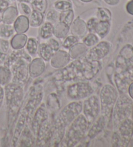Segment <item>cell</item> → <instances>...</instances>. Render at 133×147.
Segmentation results:
<instances>
[{"instance_id":"cell-22","label":"cell","mask_w":133,"mask_h":147,"mask_svg":"<svg viewBox=\"0 0 133 147\" xmlns=\"http://www.w3.org/2000/svg\"><path fill=\"white\" fill-rule=\"evenodd\" d=\"M22 58H27V59L30 60H32V57L28 54L25 49L14 50L13 52L11 53V54L9 55V57L7 58L5 62L4 65L10 68L15 62Z\"/></svg>"},{"instance_id":"cell-18","label":"cell","mask_w":133,"mask_h":147,"mask_svg":"<svg viewBox=\"0 0 133 147\" xmlns=\"http://www.w3.org/2000/svg\"><path fill=\"white\" fill-rule=\"evenodd\" d=\"M107 117L103 115H99L98 117L96 118V119L94 121L93 123L90 125L91 127L89 128L88 131V135L87 137L89 139H92L93 138H95L98 134L103 131V129L105 128L107 124Z\"/></svg>"},{"instance_id":"cell-46","label":"cell","mask_w":133,"mask_h":147,"mask_svg":"<svg viewBox=\"0 0 133 147\" xmlns=\"http://www.w3.org/2000/svg\"><path fill=\"white\" fill-rule=\"evenodd\" d=\"M126 11L128 13L133 16V0H130L126 5Z\"/></svg>"},{"instance_id":"cell-15","label":"cell","mask_w":133,"mask_h":147,"mask_svg":"<svg viewBox=\"0 0 133 147\" xmlns=\"http://www.w3.org/2000/svg\"><path fill=\"white\" fill-rule=\"evenodd\" d=\"M71 58L68 52L64 49H58L54 53L50 60V65L55 69H62L70 64Z\"/></svg>"},{"instance_id":"cell-33","label":"cell","mask_w":133,"mask_h":147,"mask_svg":"<svg viewBox=\"0 0 133 147\" xmlns=\"http://www.w3.org/2000/svg\"><path fill=\"white\" fill-rule=\"evenodd\" d=\"M38 42L35 38L30 37L27 39L26 45L25 46V50L31 57H35L38 55Z\"/></svg>"},{"instance_id":"cell-34","label":"cell","mask_w":133,"mask_h":147,"mask_svg":"<svg viewBox=\"0 0 133 147\" xmlns=\"http://www.w3.org/2000/svg\"><path fill=\"white\" fill-rule=\"evenodd\" d=\"M53 9L58 12L73 9V3L71 0H57L53 3Z\"/></svg>"},{"instance_id":"cell-4","label":"cell","mask_w":133,"mask_h":147,"mask_svg":"<svg viewBox=\"0 0 133 147\" xmlns=\"http://www.w3.org/2000/svg\"><path fill=\"white\" fill-rule=\"evenodd\" d=\"M7 105L12 118L18 116L24 100V86L13 82L5 86Z\"/></svg>"},{"instance_id":"cell-31","label":"cell","mask_w":133,"mask_h":147,"mask_svg":"<svg viewBox=\"0 0 133 147\" xmlns=\"http://www.w3.org/2000/svg\"><path fill=\"white\" fill-rule=\"evenodd\" d=\"M12 74L11 69L5 65L0 66V86H5L12 81Z\"/></svg>"},{"instance_id":"cell-40","label":"cell","mask_w":133,"mask_h":147,"mask_svg":"<svg viewBox=\"0 0 133 147\" xmlns=\"http://www.w3.org/2000/svg\"><path fill=\"white\" fill-rule=\"evenodd\" d=\"M58 18H59V12L54 9L50 10L45 15V20L51 22L53 25L58 22Z\"/></svg>"},{"instance_id":"cell-36","label":"cell","mask_w":133,"mask_h":147,"mask_svg":"<svg viewBox=\"0 0 133 147\" xmlns=\"http://www.w3.org/2000/svg\"><path fill=\"white\" fill-rule=\"evenodd\" d=\"M99 38L98 35L93 32H88L85 36H84L82 40L83 43L86 45L87 47L90 48L98 44L99 42Z\"/></svg>"},{"instance_id":"cell-45","label":"cell","mask_w":133,"mask_h":147,"mask_svg":"<svg viewBox=\"0 0 133 147\" xmlns=\"http://www.w3.org/2000/svg\"><path fill=\"white\" fill-rule=\"evenodd\" d=\"M11 5L8 0H0V13L2 14L4 11H5Z\"/></svg>"},{"instance_id":"cell-26","label":"cell","mask_w":133,"mask_h":147,"mask_svg":"<svg viewBox=\"0 0 133 147\" xmlns=\"http://www.w3.org/2000/svg\"><path fill=\"white\" fill-rule=\"evenodd\" d=\"M54 53V51L46 42H42L39 44L38 55L44 62H50Z\"/></svg>"},{"instance_id":"cell-23","label":"cell","mask_w":133,"mask_h":147,"mask_svg":"<svg viewBox=\"0 0 133 147\" xmlns=\"http://www.w3.org/2000/svg\"><path fill=\"white\" fill-rule=\"evenodd\" d=\"M13 27L16 33H25L30 27L29 18L23 14L20 15L15 20Z\"/></svg>"},{"instance_id":"cell-21","label":"cell","mask_w":133,"mask_h":147,"mask_svg":"<svg viewBox=\"0 0 133 147\" xmlns=\"http://www.w3.org/2000/svg\"><path fill=\"white\" fill-rule=\"evenodd\" d=\"M19 16L18 9L14 5H11L7 8L1 14V22L8 25H13Z\"/></svg>"},{"instance_id":"cell-25","label":"cell","mask_w":133,"mask_h":147,"mask_svg":"<svg viewBox=\"0 0 133 147\" xmlns=\"http://www.w3.org/2000/svg\"><path fill=\"white\" fill-rule=\"evenodd\" d=\"M70 32V26L61 22H57L53 25V36L57 39L64 40Z\"/></svg>"},{"instance_id":"cell-48","label":"cell","mask_w":133,"mask_h":147,"mask_svg":"<svg viewBox=\"0 0 133 147\" xmlns=\"http://www.w3.org/2000/svg\"><path fill=\"white\" fill-rule=\"evenodd\" d=\"M4 98V91L3 89L1 88V86H0V106L2 105Z\"/></svg>"},{"instance_id":"cell-49","label":"cell","mask_w":133,"mask_h":147,"mask_svg":"<svg viewBox=\"0 0 133 147\" xmlns=\"http://www.w3.org/2000/svg\"><path fill=\"white\" fill-rule=\"evenodd\" d=\"M129 93L130 97L133 98V83H132L129 87Z\"/></svg>"},{"instance_id":"cell-52","label":"cell","mask_w":133,"mask_h":147,"mask_svg":"<svg viewBox=\"0 0 133 147\" xmlns=\"http://www.w3.org/2000/svg\"><path fill=\"white\" fill-rule=\"evenodd\" d=\"M79 1H81V2H83V3H90V2L94 1V0H79Z\"/></svg>"},{"instance_id":"cell-30","label":"cell","mask_w":133,"mask_h":147,"mask_svg":"<svg viewBox=\"0 0 133 147\" xmlns=\"http://www.w3.org/2000/svg\"><path fill=\"white\" fill-rule=\"evenodd\" d=\"M46 107L53 113L60 109L61 104L59 98L55 93H52L48 95L46 100Z\"/></svg>"},{"instance_id":"cell-43","label":"cell","mask_w":133,"mask_h":147,"mask_svg":"<svg viewBox=\"0 0 133 147\" xmlns=\"http://www.w3.org/2000/svg\"><path fill=\"white\" fill-rule=\"evenodd\" d=\"M20 10L23 13V15L29 16L31 12H32L33 9L31 6L29 5V3H20L19 5Z\"/></svg>"},{"instance_id":"cell-20","label":"cell","mask_w":133,"mask_h":147,"mask_svg":"<svg viewBox=\"0 0 133 147\" xmlns=\"http://www.w3.org/2000/svg\"><path fill=\"white\" fill-rule=\"evenodd\" d=\"M88 47H87L83 42H79L68 49V54L71 60L80 59L85 57Z\"/></svg>"},{"instance_id":"cell-53","label":"cell","mask_w":133,"mask_h":147,"mask_svg":"<svg viewBox=\"0 0 133 147\" xmlns=\"http://www.w3.org/2000/svg\"><path fill=\"white\" fill-rule=\"evenodd\" d=\"M1 20H2V18H1V14L0 13V23L1 22Z\"/></svg>"},{"instance_id":"cell-5","label":"cell","mask_w":133,"mask_h":147,"mask_svg":"<svg viewBox=\"0 0 133 147\" xmlns=\"http://www.w3.org/2000/svg\"><path fill=\"white\" fill-rule=\"evenodd\" d=\"M94 92L92 85L85 81L74 82L66 89V97L70 101H79L90 97Z\"/></svg>"},{"instance_id":"cell-32","label":"cell","mask_w":133,"mask_h":147,"mask_svg":"<svg viewBox=\"0 0 133 147\" xmlns=\"http://www.w3.org/2000/svg\"><path fill=\"white\" fill-rule=\"evenodd\" d=\"M13 25H8L0 23V38L9 40L15 34Z\"/></svg>"},{"instance_id":"cell-14","label":"cell","mask_w":133,"mask_h":147,"mask_svg":"<svg viewBox=\"0 0 133 147\" xmlns=\"http://www.w3.org/2000/svg\"><path fill=\"white\" fill-rule=\"evenodd\" d=\"M117 132L115 133L114 137L118 138V141L121 142V146H126L129 143L132 136V123L129 118L123 121L117 126Z\"/></svg>"},{"instance_id":"cell-28","label":"cell","mask_w":133,"mask_h":147,"mask_svg":"<svg viewBox=\"0 0 133 147\" xmlns=\"http://www.w3.org/2000/svg\"><path fill=\"white\" fill-rule=\"evenodd\" d=\"M39 36L41 39L46 40L53 36V24L51 22L45 21L40 25L39 29Z\"/></svg>"},{"instance_id":"cell-37","label":"cell","mask_w":133,"mask_h":147,"mask_svg":"<svg viewBox=\"0 0 133 147\" xmlns=\"http://www.w3.org/2000/svg\"><path fill=\"white\" fill-rule=\"evenodd\" d=\"M74 20V12L73 9L59 12L58 21L64 23L70 26Z\"/></svg>"},{"instance_id":"cell-17","label":"cell","mask_w":133,"mask_h":147,"mask_svg":"<svg viewBox=\"0 0 133 147\" xmlns=\"http://www.w3.org/2000/svg\"><path fill=\"white\" fill-rule=\"evenodd\" d=\"M45 70V63L40 57L33 58L29 64V75L32 78H37L40 77L44 73Z\"/></svg>"},{"instance_id":"cell-29","label":"cell","mask_w":133,"mask_h":147,"mask_svg":"<svg viewBox=\"0 0 133 147\" xmlns=\"http://www.w3.org/2000/svg\"><path fill=\"white\" fill-rule=\"evenodd\" d=\"M28 18H29L30 27L37 28L40 27V25L43 24L44 16L42 12L33 10Z\"/></svg>"},{"instance_id":"cell-9","label":"cell","mask_w":133,"mask_h":147,"mask_svg":"<svg viewBox=\"0 0 133 147\" xmlns=\"http://www.w3.org/2000/svg\"><path fill=\"white\" fill-rule=\"evenodd\" d=\"M31 61L27 58H20L10 67L12 74V82L24 86L29 77L28 67Z\"/></svg>"},{"instance_id":"cell-1","label":"cell","mask_w":133,"mask_h":147,"mask_svg":"<svg viewBox=\"0 0 133 147\" xmlns=\"http://www.w3.org/2000/svg\"><path fill=\"white\" fill-rule=\"evenodd\" d=\"M83 102L81 100L71 101L65 106L53 121V135L52 140L59 144L64 137L66 129L70 124L82 113Z\"/></svg>"},{"instance_id":"cell-50","label":"cell","mask_w":133,"mask_h":147,"mask_svg":"<svg viewBox=\"0 0 133 147\" xmlns=\"http://www.w3.org/2000/svg\"><path fill=\"white\" fill-rule=\"evenodd\" d=\"M16 1L19 3H27L31 4L33 0H16Z\"/></svg>"},{"instance_id":"cell-44","label":"cell","mask_w":133,"mask_h":147,"mask_svg":"<svg viewBox=\"0 0 133 147\" xmlns=\"http://www.w3.org/2000/svg\"><path fill=\"white\" fill-rule=\"evenodd\" d=\"M46 42L49 44L51 47L52 48L54 52H56L60 48V42L58 41V40L55 38H50L46 40Z\"/></svg>"},{"instance_id":"cell-41","label":"cell","mask_w":133,"mask_h":147,"mask_svg":"<svg viewBox=\"0 0 133 147\" xmlns=\"http://www.w3.org/2000/svg\"><path fill=\"white\" fill-rule=\"evenodd\" d=\"M99 22L98 19L96 17V14L94 16H92L88 18V20L86 21L87 28H88V32H93L94 33L95 31V29L96 27V25Z\"/></svg>"},{"instance_id":"cell-10","label":"cell","mask_w":133,"mask_h":147,"mask_svg":"<svg viewBox=\"0 0 133 147\" xmlns=\"http://www.w3.org/2000/svg\"><path fill=\"white\" fill-rule=\"evenodd\" d=\"M82 113L91 125L101 113L100 100L98 96L92 94L84 99Z\"/></svg>"},{"instance_id":"cell-2","label":"cell","mask_w":133,"mask_h":147,"mask_svg":"<svg viewBox=\"0 0 133 147\" xmlns=\"http://www.w3.org/2000/svg\"><path fill=\"white\" fill-rule=\"evenodd\" d=\"M62 69L60 75L67 81L77 79L82 81L90 80L101 71V64L100 61H89L83 57L73 60Z\"/></svg>"},{"instance_id":"cell-24","label":"cell","mask_w":133,"mask_h":147,"mask_svg":"<svg viewBox=\"0 0 133 147\" xmlns=\"http://www.w3.org/2000/svg\"><path fill=\"white\" fill-rule=\"evenodd\" d=\"M28 37L25 33H16L10 40V45L13 50L24 49Z\"/></svg>"},{"instance_id":"cell-47","label":"cell","mask_w":133,"mask_h":147,"mask_svg":"<svg viewBox=\"0 0 133 147\" xmlns=\"http://www.w3.org/2000/svg\"><path fill=\"white\" fill-rule=\"evenodd\" d=\"M103 1L110 6H116L119 3L120 0H103Z\"/></svg>"},{"instance_id":"cell-19","label":"cell","mask_w":133,"mask_h":147,"mask_svg":"<svg viewBox=\"0 0 133 147\" xmlns=\"http://www.w3.org/2000/svg\"><path fill=\"white\" fill-rule=\"evenodd\" d=\"M26 123L27 117L24 111L22 110L19 115L14 131V136L13 138H12V144H13V146H16L18 144L20 138L24 130L25 126H26Z\"/></svg>"},{"instance_id":"cell-6","label":"cell","mask_w":133,"mask_h":147,"mask_svg":"<svg viewBox=\"0 0 133 147\" xmlns=\"http://www.w3.org/2000/svg\"><path fill=\"white\" fill-rule=\"evenodd\" d=\"M117 99V92L113 86L105 84L102 88L99 95L101 105V114L108 118L113 110Z\"/></svg>"},{"instance_id":"cell-12","label":"cell","mask_w":133,"mask_h":147,"mask_svg":"<svg viewBox=\"0 0 133 147\" xmlns=\"http://www.w3.org/2000/svg\"><path fill=\"white\" fill-rule=\"evenodd\" d=\"M48 119H49V113H48L45 104H40V106L35 110L34 115L32 117L31 123V128L33 133L34 134L35 137L37 136L40 126Z\"/></svg>"},{"instance_id":"cell-11","label":"cell","mask_w":133,"mask_h":147,"mask_svg":"<svg viewBox=\"0 0 133 147\" xmlns=\"http://www.w3.org/2000/svg\"><path fill=\"white\" fill-rule=\"evenodd\" d=\"M111 44L109 42L101 41L88 49L84 58L89 61H100L109 54Z\"/></svg>"},{"instance_id":"cell-3","label":"cell","mask_w":133,"mask_h":147,"mask_svg":"<svg viewBox=\"0 0 133 147\" xmlns=\"http://www.w3.org/2000/svg\"><path fill=\"white\" fill-rule=\"evenodd\" d=\"M90 124L83 114L81 113L66 129L64 137L61 141L60 146H75L84 138L88 132Z\"/></svg>"},{"instance_id":"cell-38","label":"cell","mask_w":133,"mask_h":147,"mask_svg":"<svg viewBox=\"0 0 133 147\" xmlns=\"http://www.w3.org/2000/svg\"><path fill=\"white\" fill-rule=\"evenodd\" d=\"M31 6L33 10L44 14L47 9V0H33Z\"/></svg>"},{"instance_id":"cell-42","label":"cell","mask_w":133,"mask_h":147,"mask_svg":"<svg viewBox=\"0 0 133 147\" xmlns=\"http://www.w3.org/2000/svg\"><path fill=\"white\" fill-rule=\"evenodd\" d=\"M10 47H11V45H10L9 40L0 38V53L7 55L9 51Z\"/></svg>"},{"instance_id":"cell-13","label":"cell","mask_w":133,"mask_h":147,"mask_svg":"<svg viewBox=\"0 0 133 147\" xmlns=\"http://www.w3.org/2000/svg\"><path fill=\"white\" fill-rule=\"evenodd\" d=\"M53 122L48 119L43 122L40 126L36 136L35 143L38 146H42V144H45L50 142L51 138L53 135Z\"/></svg>"},{"instance_id":"cell-7","label":"cell","mask_w":133,"mask_h":147,"mask_svg":"<svg viewBox=\"0 0 133 147\" xmlns=\"http://www.w3.org/2000/svg\"><path fill=\"white\" fill-rule=\"evenodd\" d=\"M132 110V100L125 95L120 96L117 99L114 108L113 120L115 128L129 118Z\"/></svg>"},{"instance_id":"cell-35","label":"cell","mask_w":133,"mask_h":147,"mask_svg":"<svg viewBox=\"0 0 133 147\" xmlns=\"http://www.w3.org/2000/svg\"><path fill=\"white\" fill-rule=\"evenodd\" d=\"M96 17L99 21L111 22L112 18V13L110 10L105 7H99L96 9Z\"/></svg>"},{"instance_id":"cell-27","label":"cell","mask_w":133,"mask_h":147,"mask_svg":"<svg viewBox=\"0 0 133 147\" xmlns=\"http://www.w3.org/2000/svg\"><path fill=\"white\" fill-rule=\"evenodd\" d=\"M111 30V22L109 21H99L96 25L94 33L98 35L99 38L103 39L109 34Z\"/></svg>"},{"instance_id":"cell-16","label":"cell","mask_w":133,"mask_h":147,"mask_svg":"<svg viewBox=\"0 0 133 147\" xmlns=\"http://www.w3.org/2000/svg\"><path fill=\"white\" fill-rule=\"evenodd\" d=\"M71 34L74 35L79 40H82L88 33L86 21L80 16L74 19L70 26Z\"/></svg>"},{"instance_id":"cell-8","label":"cell","mask_w":133,"mask_h":147,"mask_svg":"<svg viewBox=\"0 0 133 147\" xmlns=\"http://www.w3.org/2000/svg\"><path fill=\"white\" fill-rule=\"evenodd\" d=\"M43 97V86L41 84L33 86L31 90L29 99L22 110L26 115L27 123H29V121L32 119L35 110L42 102Z\"/></svg>"},{"instance_id":"cell-39","label":"cell","mask_w":133,"mask_h":147,"mask_svg":"<svg viewBox=\"0 0 133 147\" xmlns=\"http://www.w3.org/2000/svg\"><path fill=\"white\" fill-rule=\"evenodd\" d=\"M80 40H79L77 37L74 36V35L70 34L66 36L64 39L63 40L62 45L64 49H69L70 48L78 43Z\"/></svg>"},{"instance_id":"cell-51","label":"cell","mask_w":133,"mask_h":147,"mask_svg":"<svg viewBox=\"0 0 133 147\" xmlns=\"http://www.w3.org/2000/svg\"><path fill=\"white\" fill-rule=\"evenodd\" d=\"M8 1L10 2V3H11V5H14L16 6V0H8Z\"/></svg>"}]
</instances>
